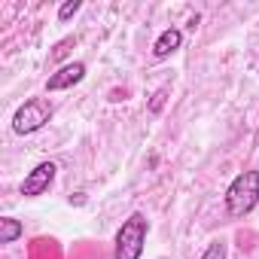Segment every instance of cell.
Wrapping results in <instances>:
<instances>
[{
    "mask_svg": "<svg viewBox=\"0 0 259 259\" xmlns=\"http://www.w3.org/2000/svg\"><path fill=\"white\" fill-rule=\"evenodd\" d=\"M259 204V171H241L226 189V213L232 220H244Z\"/></svg>",
    "mask_w": 259,
    "mask_h": 259,
    "instance_id": "cell-1",
    "label": "cell"
},
{
    "mask_svg": "<svg viewBox=\"0 0 259 259\" xmlns=\"http://www.w3.org/2000/svg\"><path fill=\"white\" fill-rule=\"evenodd\" d=\"M147 235H150V220L144 213H132L128 220H122L113 241V259H141Z\"/></svg>",
    "mask_w": 259,
    "mask_h": 259,
    "instance_id": "cell-2",
    "label": "cell"
},
{
    "mask_svg": "<svg viewBox=\"0 0 259 259\" xmlns=\"http://www.w3.org/2000/svg\"><path fill=\"white\" fill-rule=\"evenodd\" d=\"M82 79H85V64L82 61H73V64H64L61 70H55L46 79V92H64V89H73Z\"/></svg>",
    "mask_w": 259,
    "mask_h": 259,
    "instance_id": "cell-5",
    "label": "cell"
},
{
    "mask_svg": "<svg viewBox=\"0 0 259 259\" xmlns=\"http://www.w3.org/2000/svg\"><path fill=\"white\" fill-rule=\"evenodd\" d=\"M180 46H183V31H180V28H165V31L159 34V40L153 43V58H156V61H165V58H171Z\"/></svg>",
    "mask_w": 259,
    "mask_h": 259,
    "instance_id": "cell-6",
    "label": "cell"
},
{
    "mask_svg": "<svg viewBox=\"0 0 259 259\" xmlns=\"http://www.w3.org/2000/svg\"><path fill=\"white\" fill-rule=\"evenodd\" d=\"M79 7H82L79 0H67V4H61V7H58V22H67L70 16H76Z\"/></svg>",
    "mask_w": 259,
    "mask_h": 259,
    "instance_id": "cell-9",
    "label": "cell"
},
{
    "mask_svg": "<svg viewBox=\"0 0 259 259\" xmlns=\"http://www.w3.org/2000/svg\"><path fill=\"white\" fill-rule=\"evenodd\" d=\"M55 174H58V165L55 162H40L28 171V177L22 180V195L25 198H40L52 189L55 183Z\"/></svg>",
    "mask_w": 259,
    "mask_h": 259,
    "instance_id": "cell-4",
    "label": "cell"
},
{
    "mask_svg": "<svg viewBox=\"0 0 259 259\" xmlns=\"http://www.w3.org/2000/svg\"><path fill=\"white\" fill-rule=\"evenodd\" d=\"M52 113H55V107L46 101V98H31V101H25L19 110H16V116H13V132L16 135H34V132H40V128L52 119Z\"/></svg>",
    "mask_w": 259,
    "mask_h": 259,
    "instance_id": "cell-3",
    "label": "cell"
},
{
    "mask_svg": "<svg viewBox=\"0 0 259 259\" xmlns=\"http://www.w3.org/2000/svg\"><path fill=\"white\" fill-rule=\"evenodd\" d=\"M201 259H229V247H226V241H223V238L210 241L207 250L201 253Z\"/></svg>",
    "mask_w": 259,
    "mask_h": 259,
    "instance_id": "cell-8",
    "label": "cell"
},
{
    "mask_svg": "<svg viewBox=\"0 0 259 259\" xmlns=\"http://www.w3.org/2000/svg\"><path fill=\"white\" fill-rule=\"evenodd\" d=\"M165 95H168V89H162V92H156V101H153V110H159V107H162V101H165Z\"/></svg>",
    "mask_w": 259,
    "mask_h": 259,
    "instance_id": "cell-10",
    "label": "cell"
},
{
    "mask_svg": "<svg viewBox=\"0 0 259 259\" xmlns=\"http://www.w3.org/2000/svg\"><path fill=\"white\" fill-rule=\"evenodd\" d=\"M22 235H25V226L16 217H0V244H13Z\"/></svg>",
    "mask_w": 259,
    "mask_h": 259,
    "instance_id": "cell-7",
    "label": "cell"
}]
</instances>
